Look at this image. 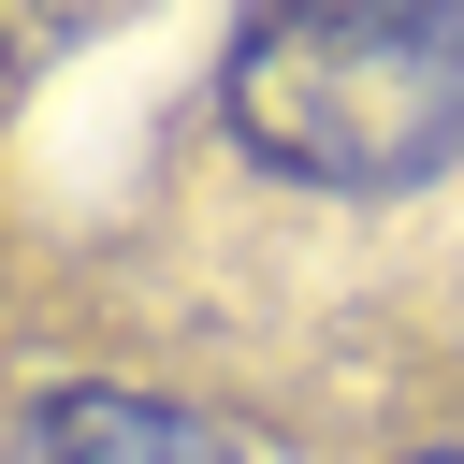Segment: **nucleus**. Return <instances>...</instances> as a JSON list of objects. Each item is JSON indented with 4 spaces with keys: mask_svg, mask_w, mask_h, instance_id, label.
<instances>
[{
    "mask_svg": "<svg viewBox=\"0 0 464 464\" xmlns=\"http://www.w3.org/2000/svg\"><path fill=\"white\" fill-rule=\"evenodd\" d=\"M218 102L304 188H420L464 160V0H246Z\"/></svg>",
    "mask_w": 464,
    "mask_h": 464,
    "instance_id": "f257e3e1",
    "label": "nucleus"
},
{
    "mask_svg": "<svg viewBox=\"0 0 464 464\" xmlns=\"http://www.w3.org/2000/svg\"><path fill=\"white\" fill-rule=\"evenodd\" d=\"M14 464H246L218 420H188V406H160V392H44L29 420H14Z\"/></svg>",
    "mask_w": 464,
    "mask_h": 464,
    "instance_id": "f03ea898",
    "label": "nucleus"
},
{
    "mask_svg": "<svg viewBox=\"0 0 464 464\" xmlns=\"http://www.w3.org/2000/svg\"><path fill=\"white\" fill-rule=\"evenodd\" d=\"M406 464H464V450H406Z\"/></svg>",
    "mask_w": 464,
    "mask_h": 464,
    "instance_id": "7ed1b4c3",
    "label": "nucleus"
}]
</instances>
